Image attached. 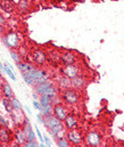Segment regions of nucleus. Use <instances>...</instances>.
Listing matches in <instances>:
<instances>
[{
  "label": "nucleus",
  "instance_id": "nucleus-1",
  "mask_svg": "<svg viewBox=\"0 0 124 147\" xmlns=\"http://www.w3.org/2000/svg\"><path fill=\"white\" fill-rule=\"evenodd\" d=\"M60 99L64 100V103L68 106H75L80 103V94L79 90H75L73 88H68L63 90L60 94Z\"/></svg>",
  "mask_w": 124,
  "mask_h": 147
},
{
  "label": "nucleus",
  "instance_id": "nucleus-2",
  "mask_svg": "<svg viewBox=\"0 0 124 147\" xmlns=\"http://www.w3.org/2000/svg\"><path fill=\"white\" fill-rule=\"evenodd\" d=\"M2 43L8 48V49H18L19 48V34L14 31L6 32L2 37Z\"/></svg>",
  "mask_w": 124,
  "mask_h": 147
},
{
  "label": "nucleus",
  "instance_id": "nucleus-3",
  "mask_svg": "<svg viewBox=\"0 0 124 147\" xmlns=\"http://www.w3.org/2000/svg\"><path fill=\"white\" fill-rule=\"evenodd\" d=\"M103 139H104L103 135L96 130L88 131L86 135L84 136V143L85 145H89V146H99L103 143Z\"/></svg>",
  "mask_w": 124,
  "mask_h": 147
},
{
  "label": "nucleus",
  "instance_id": "nucleus-4",
  "mask_svg": "<svg viewBox=\"0 0 124 147\" xmlns=\"http://www.w3.org/2000/svg\"><path fill=\"white\" fill-rule=\"evenodd\" d=\"M66 138L71 143V145H81L84 142V136L79 129H73V130H67L66 131Z\"/></svg>",
  "mask_w": 124,
  "mask_h": 147
},
{
  "label": "nucleus",
  "instance_id": "nucleus-5",
  "mask_svg": "<svg viewBox=\"0 0 124 147\" xmlns=\"http://www.w3.org/2000/svg\"><path fill=\"white\" fill-rule=\"evenodd\" d=\"M60 73L70 79L75 78L76 75L81 74V67L78 64H68V65H64L60 69Z\"/></svg>",
  "mask_w": 124,
  "mask_h": 147
},
{
  "label": "nucleus",
  "instance_id": "nucleus-6",
  "mask_svg": "<svg viewBox=\"0 0 124 147\" xmlns=\"http://www.w3.org/2000/svg\"><path fill=\"white\" fill-rule=\"evenodd\" d=\"M31 78H32V81H33V86L36 87V86H38V84H40L42 82H44V81H47V80H50L49 79V74L47 73L46 71H43L41 69H36V70H33L31 73Z\"/></svg>",
  "mask_w": 124,
  "mask_h": 147
},
{
  "label": "nucleus",
  "instance_id": "nucleus-7",
  "mask_svg": "<svg viewBox=\"0 0 124 147\" xmlns=\"http://www.w3.org/2000/svg\"><path fill=\"white\" fill-rule=\"evenodd\" d=\"M78 55L74 51H63L60 55V63H63L64 65H68V64H78Z\"/></svg>",
  "mask_w": 124,
  "mask_h": 147
},
{
  "label": "nucleus",
  "instance_id": "nucleus-8",
  "mask_svg": "<svg viewBox=\"0 0 124 147\" xmlns=\"http://www.w3.org/2000/svg\"><path fill=\"white\" fill-rule=\"evenodd\" d=\"M32 59L37 65L42 66L48 62V54L42 49H36L32 53Z\"/></svg>",
  "mask_w": 124,
  "mask_h": 147
},
{
  "label": "nucleus",
  "instance_id": "nucleus-9",
  "mask_svg": "<svg viewBox=\"0 0 124 147\" xmlns=\"http://www.w3.org/2000/svg\"><path fill=\"white\" fill-rule=\"evenodd\" d=\"M22 129L24 131V135H25L27 142H36L37 140L36 134H34V131H33V129L31 127V123H30L29 117H25V120L23 122V125H22Z\"/></svg>",
  "mask_w": 124,
  "mask_h": 147
},
{
  "label": "nucleus",
  "instance_id": "nucleus-10",
  "mask_svg": "<svg viewBox=\"0 0 124 147\" xmlns=\"http://www.w3.org/2000/svg\"><path fill=\"white\" fill-rule=\"evenodd\" d=\"M42 124L44 125V128H46L47 130H50V129H52V128H55V127H58V125H62V124H64V123H63V121H60L58 117H56L54 114H51V115L44 116V120H43V123H42Z\"/></svg>",
  "mask_w": 124,
  "mask_h": 147
},
{
  "label": "nucleus",
  "instance_id": "nucleus-11",
  "mask_svg": "<svg viewBox=\"0 0 124 147\" xmlns=\"http://www.w3.org/2000/svg\"><path fill=\"white\" fill-rule=\"evenodd\" d=\"M71 83H72V88L75 89V90H83L86 84H88V79L82 75V74H79L76 75L75 78L71 79Z\"/></svg>",
  "mask_w": 124,
  "mask_h": 147
},
{
  "label": "nucleus",
  "instance_id": "nucleus-12",
  "mask_svg": "<svg viewBox=\"0 0 124 147\" xmlns=\"http://www.w3.org/2000/svg\"><path fill=\"white\" fill-rule=\"evenodd\" d=\"M52 114L56 117H58L60 121H64L65 117L68 115V109L63 103H57L54 105V113Z\"/></svg>",
  "mask_w": 124,
  "mask_h": 147
},
{
  "label": "nucleus",
  "instance_id": "nucleus-13",
  "mask_svg": "<svg viewBox=\"0 0 124 147\" xmlns=\"http://www.w3.org/2000/svg\"><path fill=\"white\" fill-rule=\"evenodd\" d=\"M64 127L66 130H73V129H78L79 128V121L76 119V116L74 114H70L65 117V120L63 121Z\"/></svg>",
  "mask_w": 124,
  "mask_h": 147
},
{
  "label": "nucleus",
  "instance_id": "nucleus-14",
  "mask_svg": "<svg viewBox=\"0 0 124 147\" xmlns=\"http://www.w3.org/2000/svg\"><path fill=\"white\" fill-rule=\"evenodd\" d=\"M52 84H55V82H52L51 80H47V81L42 82L40 84L36 86V88H34V94H36L37 96H41V95H43V94L47 91V89L50 88Z\"/></svg>",
  "mask_w": 124,
  "mask_h": 147
},
{
  "label": "nucleus",
  "instance_id": "nucleus-15",
  "mask_svg": "<svg viewBox=\"0 0 124 147\" xmlns=\"http://www.w3.org/2000/svg\"><path fill=\"white\" fill-rule=\"evenodd\" d=\"M57 86L62 89V90H65V89H68V88H72V83H71V79L65 76V75H60L57 80Z\"/></svg>",
  "mask_w": 124,
  "mask_h": 147
},
{
  "label": "nucleus",
  "instance_id": "nucleus-16",
  "mask_svg": "<svg viewBox=\"0 0 124 147\" xmlns=\"http://www.w3.org/2000/svg\"><path fill=\"white\" fill-rule=\"evenodd\" d=\"M0 9L5 13H13L15 9V3L10 0H0Z\"/></svg>",
  "mask_w": 124,
  "mask_h": 147
},
{
  "label": "nucleus",
  "instance_id": "nucleus-17",
  "mask_svg": "<svg viewBox=\"0 0 124 147\" xmlns=\"http://www.w3.org/2000/svg\"><path fill=\"white\" fill-rule=\"evenodd\" d=\"M14 139H15V142H16L17 145H23V146H24V144L26 143V137H25V135H24L23 129L18 128V129L15 131Z\"/></svg>",
  "mask_w": 124,
  "mask_h": 147
},
{
  "label": "nucleus",
  "instance_id": "nucleus-18",
  "mask_svg": "<svg viewBox=\"0 0 124 147\" xmlns=\"http://www.w3.org/2000/svg\"><path fill=\"white\" fill-rule=\"evenodd\" d=\"M17 69L18 71L22 73V72H25V73H31L33 70H36L37 67L34 65H32L31 63H25V62H21L17 64Z\"/></svg>",
  "mask_w": 124,
  "mask_h": 147
},
{
  "label": "nucleus",
  "instance_id": "nucleus-19",
  "mask_svg": "<svg viewBox=\"0 0 124 147\" xmlns=\"http://www.w3.org/2000/svg\"><path fill=\"white\" fill-rule=\"evenodd\" d=\"M10 140H11V136L8 128L0 129V144H9Z\"/></svg>",
  "mask_w": 124,
  "mask_h": 147
},
{
  "label": "nucleus",
  "instance_id": "nucleus-20",
  "mask_svg": "<svg viewBox=\"0 0 124 147\" xmlns=\"http://www.w3.org/2000/svg\"><path fill=\"white\" fill-rule=\"evenodd\" d=\"M1 91H2L3 97L10 98V99L14 97V91H13V89H11V87H10V84H9L8 82H5V81H3L2 87H1Z\"/></svg>",
  "mask_w": 124,
  "mask_h": 147
},
{
  "label": "nucleus",
  "instance_id": "nucleus-21",
  "mask_svg": "<svg viewBox=\"0 0 124 147\" xmlns=\"http://www.w3.org/2000/svg\"><path fill=\"white\" fill-rule=\"evenodd\" d=\"M60 55H62V53H59L57 49L50 50V51L48 53V59H49L50 62H54L55 64L60 63Z\"/></svg>",
  "mask_w": 124,
  "mask_h": 147
},
{
  "label": "nucleus",
  "instance_id": "nucleus-22",
  "mask_svg": "<svg viewBox=\"0 0 124 147\" xmlns=\"http://www.w3.org/2000/svg\"><path fill=\"white\" fill-rule=\"evenodd\" d=\"M1 104H2L3 109H5V111H6L8 114H10V113L14 111V107H13V104H11V99H10V98L2 97V99H1Z\"/></svg>",
  "mask_w": 124,
  "mask_h": 147
},
{
  "label": "nucleus",
  "instance_id": "nucleus-23",
  "mask_svg": "<svg viewBox=\"0 0 124 147\" xmlns=\"http://www.w3.org/2000/svg\"><path fill=\"white\" fill-rule=\"evenodd\" d=\"M56 145L58 147H70L71 146V143L68 142V139L65 137H60V138H57L56 139Z\"/></svg>",
  "mask_w": 124,
  "mask_h": 147
},
{
  "label": "nucleus",
  "instance_id": "nucleus-24",
  "mask_svg": "<svg viewBox=\"0 0 124 147\" xmlns=\"http://www.w3.org/2000/svg\"><path fill=\"white\" fill-rule=\"evenodd\" d=\"M10 56H11L13 61H14L16 64H18V63L22 62V56H21V54H19L18 51H16L15 49H10Z\"/></svg>",
  "mask_w": 124,
  "mask_h": 147
},
{
  "label": "nucleus",
  "instance_id": "nucleus-25",
  "mask_svg": "<svg viewBox=\"0 0 124 147\" xmlns=\"http://www.w3.org/2000/svg\"><path fill=\"white\" fill-rule=\"evenodd\" d=\"M3 70H5V73L7 74L13 81H16V75L14 74L13 70L9 67V64H5V65H3Z\"/></svg>",
  "mask_w": 124,
  "mask_h": 147
},
{
  "label": "nucleus",
  "instance_id": "nucleus-26",
  "mask_svg": "<svg viewBox=\"0 0 124 147\" xmlns=\"http://www.w3.org/2000/svg\"><path fill=\"white\" fill-rule=\"evenodd\" d=\"M11 104H13V107L14 110H17V111H23V106L21 104V102L16 98V97H13L11 98Z\"/></svg>",
  "mask_w": 124,
  "mask_h": 147
},
{
  "label": "nucleus",
  "instance_id": "nucleus-27",
  "mask_svg": "<svg viewBox=\"0 0 124 147\" xmlns=\"http://www.w3.org/2000/svg\"><path fill=\"white\" fill-rule=\"evenodd\" d=\"M21 74H22V78H23V80H24V82H25L26 84H29V86H33V81H32V78H31L30 73L22 72Z\"/></svg>",
  "mask_w": 124,
  "mask_h": 147
},
{
  "label": "nucleus",
  "instance_id": "nucleus-28",
  "mask_svg": "<svg viewBox=\"0 0 124 147\" xmlns=\"http://www.w3.org/2000/svg\"><path fill=\"white\" fill-rule=\"evenodd\" d=\"M18 8L21 11H27L30 8H29V1L26 0H21L19 3H18Z\"/></svg>",
  "mask_w": 124,
  "mask_h": 147
},
{
  "label": "nucleus",
  "instance_id": "nucleus-29",
  "mask_svg": "<svg viewBox=\"0 0 124 147\" xmlns=\"http://www.w3.org/2000/svg\"><path fill=\"white\" fill-rule=\"evenodd\" d=\"M0 127H2V128H9V122L0 114Z\"/></svg>",
  "mask_w": 124,
  "mask_h": 147
},
{
  "label": "nucleus",
  "instance_id": "nucleus-30",
  "mask_svg": "<svg viewBox=\"0 0 124 147\" xmlns=\"http://www.w3.org/2000/svg\"><path fill=\"white\" fill-rule=\"evenodd\" d=\"M33 106L37 109L38 111H40L42 113V111H43V107H42L41 103H40V100H37V99H34L33 100Z\"/></svg>",
  "mask_w": 124,
  "mask_h": 147
},
{
  "label": "nucleus",
  "instance_id": "nucleus-31",
  "mask_svg": "<svg viewBox=\"0 0 124 147\" xmlns=\"http://www.w3.org/2000/svg\"><path fill=\"white\" fill-rule=\"evenodd\" d=\"M39 145H40V144H39L37 140H36V142H27V140H26V143L24 144L25 147H39Z\"/></svg>",
  "mask_w": 124,
  "mask_h": 147
},
{
  "label": "nucleus",
  "instance_id": "nucleus-32",
  "mask_svg": "<svg viewBox=\"0 0 124 147\" xmlns=\"http://www.w3.org/2000/svg\"><path fill=\"white\" fill-rule=\"evenodd\" d=\"M43 143H44L47 146H51V142H50V139H49V138H48L46 135L43 136Z\"/></svg>",
  "mask_w": 124,
  "mask_h": 147
},
{
  "label": "nucleus",
  "instance_id": "nucleus-33",
  "mask_svg": "<svg viewBox=\"0 0 124 147\" xmlns=\"http://www.w3.org/2000/svg\"><path fill=\"white\" fill-rule=\"evenodd\" d=\"M38 119H39V122H41V123H43V120H44V115L42 114L41 112L38 114Z\"/></svg>",
  "mask_w": 124,
  "mask_h": 147
},
{
  "label": "nucleus",
  "instance_id": "nucleus-34",
  "mask_svg": "<svg viewBox=\"0 0 124 147\" xmlns=\"http://www.w3.org/2000/svg\"><path fill=\"white\" fill-rule=\"evenodd\" d=\"M5 23H6V18H5V17L1 15V13H0V24H1V25H3Z\"/></svg>",
  "mask_w": 124,
  "mask_h": 147
},
{
  "label": "nucleus",
  "instance_id": "nucleus-35",
  "mask_svg": "<svg viewBox=\"0 0 124 147\" xmlns=\"http://www.w3.org/2000/svg\"><path fill=\"white\" fill-rule=\"evenodd\" d=\"M6 32H5V29H3V25H1L0 24V37H2L3 34H5Z\"/></svg>",
  "mask_w": 124,
  "mask_h": 147
},
{
  "label": "nucleus",
  "instance_id": "nucleus-36",
  "mask_svg": "<svg viewBox=\"0 0 124 147\" xmlns=\"http://www.w3.org/2000/svg\"><path fill=\"white\" fill-rule=\"evenodd\" d=\"M25 110H26V112H27V114H29V115H31V110H30V107H29V106H26V107H25Z\"/></svg>",
  "mask_w": 124,
  "mask_h": 147
},
{
  "label": "nucleus",
  "instance_id": "nucleus-37",
  "mask_svg": "<svg viewBox=\"0 0 124 147\" xmlns=\"http://www.w3.org/2000/svg\"><path fill=\"white\" fill-rule=\"evenodd\" d=\"M0 74H1V71H0Z\"/></svg>",
  "mask_w": 124,
  "mask_h": 147
}]
</instances>
